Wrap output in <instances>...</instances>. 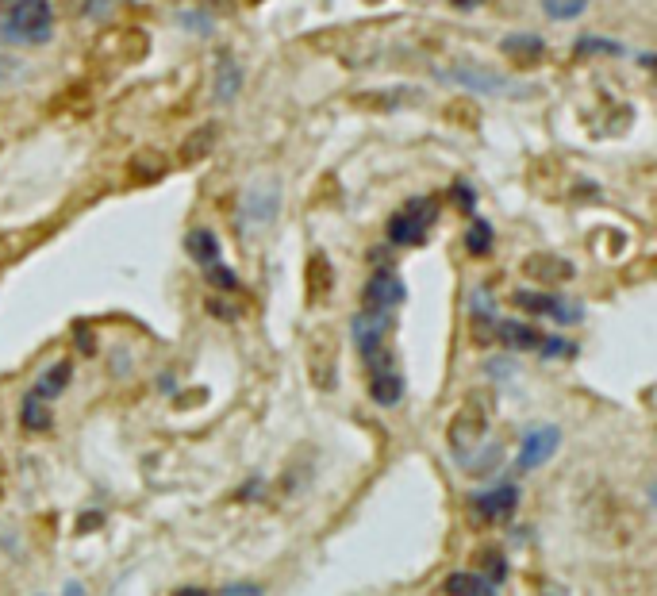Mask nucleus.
I'll return each instance as SVG.
<instances>
[{
  "label": "nucleus",
  "mask_w": 657,
  "mask_h": 596,
  "mask_svg": "<svg viewBox=\"0 0 657 596\" xmlns=\"http://www.w3.org/2000/svg\"><path fill=\"white\" fill-rule=\"evenodd\" d=\"M146 50H150V39H146L143 27H112L100 35L97 47L89 50V66H93V74L112 77L135 62H143Z\"/></svg>",
  "instance_id": "nucleus-1"
},
{
  "label": "nucleus",
  "mask_w": 657,
  "mask_h": 596,
  "mask_svg": "<svg viewBox=\"0 0 657 596\" xmlns=\"http://www.w3.org/2000/svg\"><path fill=\"white\" fill-rule=\"evenodd\" d=\"M4 39L24 43V47H43L54 31V4L50 0H16L4 8Z\"/></svg>",
  "instance_id": "nucleus-2"
},
{
  "label": "nucleus",
  "mask_w": 657,
  "mask_h": 596,
  "mask_svg": "<svg viewBox=\"0 0 657 596\" xmlns=\"http://www.w3.org/2000/svg\"><path fill=\"white\" fill-rule=\"evenodd\" d=\"M488 435V404L485 397H469L450 416V423H446V443H450V454L462 462V466H469V458L477 454V447L485 443Z\"/></svg>",
  "instance_id": "nucleus-3"
},
{
  "label": "nucleus",
  "mask_w": 657,
  "mask_h": 596,
  "mask_svg": "<svg viewBox=\"0 0 657 596\" xmlns=\"http://www.w3.org/2000/svg\"><path fill=\"white\" fill-rule=\"evenodd\" d=\"M435 220H438V200L435 197H412L400 212H392L389 243L392 247H419V243H427V235H431Z\"/></svg>",
  "instance_id": "nucleus-4"
},
{
  "label": "nucleus",
  "mask_w": 657,
  "mask_h": 596,
  "mask_svg": "<svg viewBox=\"0 0 657 596\" xmlns=\"http://www.w3.org/2000/svg\"><path fill=\"white\" fill-rule=\"evenodd\" d=\"M392 327V316L389 312H358L354 320H350V335H354V347H358V354L365 358V366H369V373L381 370V366H389L392 354L385 350V335H389Z\"/></svg>",
  "instance_id": "nucleus-5"
},
{
  "label": "nucleus",
  "mask_w": 657,
  "mask_h": 596,
  "mask_svg": "<svg viewBox=\"0 0 657 596\" xmlns=\"http://www.w3.org/2000/svg\"><path fill=\"white\" fill-rule=\"evenodd\" d=\"M511 304L523 308L527 316H550L554 323H581L584 308L573 304V300H561L554 293H538V289H515L511 293Z\"/></svg>",
  "instance_id": "nucleus-6"
},
{
  "label": "nucleus",
  "mask_w": 657,
  "mask_h": 596,
  "mask_svg": "<svg viewBox=\"0 0 657 596\" xmlns=\"http://www.w3.org/2000/svg\"><path fill=\"white\" fill-rule=\"evenodd\" d=\"M561 447V427L554 423H538L531 427L527 435H523V443H519V454H515V466L527 473V470H538V466H546Z\"/></svg>",
  "instance_id": "nucleus-7"
},
{
  "label": "nucleus",
  "mask_w": 657,
  "mask_h": 596,
  "mask_svg": "<svg viewBox=\"0 0 657 596\" xmlns=\"http://www.w3.org/2000/svg\"><path fill=\"white\" fill-rule=\"evenodd\" d=\"M404 297H408L404 281L392 274V270H377V274L369 277V285H365L362 308L365 312H392V308L404 304Z\"/></svg>",
  "instance_id": "nucleus-8"
},
{
  "label": "nucleus",
  "mask_w": 657,
  "mask_h": 596,
  "mask_svg": "<svg viewBox=\"0 0 657 596\" xmlns=\"http://www.w3.org/2000/svg\"><path fill=\"white\" fill-rule=\"evenodd\" d=\"M469 504H473V512H477L481 520L504 523V520H511L515 508H519V489L504 481V485H492V489H485V493H473Z\"/></svg>",
  "instance_id": "nucleus-9"
},
{
  "label": "nucleus",
  "mask_w": 657,
  "mask_h": 596,
  "mask_svg": "<svg viewBox=\"0 0 657 596\" xmlns=\"http://www.w3.org/2000/svg\"><path fill=\"white\" fill-rule=\"evenodd\" d=\"M277 208H281V193H277V185L269 181L262 193H258V189L246 193L239 224H243V231H250V227H269L273 224V216H277Z\"/></svg>",
  "instance_id": "nucleus-10"
},
{
  "label": "nucleus",
  "mask_w": 657,
  "mask_h": 596,
  "mask_svg": "<svg viewBox=\"0 0 657 596\" xmlns=\"http://www.w3.org/2000/svg\"><path fill=\"white\" fill-rule=\"evenodd\" d=\"M523 274L531 277L535 285L550 289V285H565L577 270H573V262H565L558 254H531V258H523Z\"/></svg>",
  "instance_id": "nucleus-11"
},
{
  "label": "nucleus",
  "mask_w": 657,
  "mask_h": 596,
  "mask_svg": "<svg viewBox=\"0 0 657 596\" xmlns=\"http://www.w3.org/2000/svg\"><path fill=\"white\" fill-rule=\"evenodd\" d=\"M369 400H373L377 408H396V404L404 400V377L396 370V362L369 373Z\"/></svg>",
  "instance_id": "nucleus-12"
},
{
  "label": "nucleus",
  "mask_w": 657,
  "mask_h": 596,
  "mask_svg": "<svg viewBox=\"0 0 657 596\" xmlns=\"http://www.w3.org/2000/svg\"><path fill=\"white\" fill-rule=\"evenodd\" d=\"M496 343H504L511 350H538L542 335L523 320H496Z\"/></svg>",
  "instance_id": "nucleus-13"
},
{
  "label": "nucleus",
  "mask_w": 657,
  "mask_h": 596,
  "mask_svg": "<svg viewBox=\"0 0 657 596\" xmlns=\"http://www.w3.org/2000/svg\"><path fill=\"white\" fill-rule=\"evenodd\" d=\"M446 596H496V585L488 581V577H481V573L473 570H458L446 577Z\"/></svg>",
  "instance_id": "nucleus-14"
},
{
  "label": "nucleus",
  "mask_w": 657,
  "mask_h": 596,
  "mask_svg": "<svg viewBox=\"0 0 657 596\" xmlns=\"http://www.w3.org/2000/svg\"><path fill=\"white\" fill-rule=\"evenodd\" d=\"M500 50L508 54L515 66H535L538 58L546 54V43H542L538 35H508V39L500 43Z\"/></svg>",
  "instance_id": "nucleus-15"
},
{
  "label": "nucleus",
  "mask_w": 657,
  "mask_h": 596,
  "mask_svg": "<svg viewBox=\"0 0 657 596\" xmlns=\"http://www.w3.org/2000/svg\"><path fill=\"white\" fill-rule=\"evenodd\" d=\"M219 143V127L216 124H204L200 131H193L185 143H181V162L185 166H196V162H204Z\"/></svg>",
  "instance_id": "nucleus-16"
},
{
  "label": "nucleus",
  "mask_w": 657,
  "mask_h": 596,
  "mask_svg": "<svg viewBox=\"0 0 657 596\" xmlns=\"http://www.w3.org/2000/svg\"><path fill=\"white\" fill-rule=\"evenodd\" d=\"M70 377H73V362H70V358H62V362H54V366H50V370L43 373V377H39V385H35L31 393L50 404L54 397H62V393H66Z\"/></svg>",
  "instance_id": "nucleus-17"
},
{
  "label": "nucleus",
  "mask_w": 657,
  "mask_h": 596,
  "mask_svg": "<svg viewBox=\"0 0 657 596\" xmlns=\"http://www.w3.org/2000/svg\"><path fill=\"white\" fill-rule=\"evenodd\" d=\"M127 174H131L135 185H154L158 177L166 174V158H162L158 150H139V154L131 158V170H127Z\"/></svg>",
  "instance_id": "nucleus-18"
},
{
  "label": "nucleus",
  "mask_w": 657,
  "mask_h": 596,
  "mask_svg": "<svg viewBox=\"0 0 657 596\" xmlns=\"http://www.w3.org/2000/svg\"><path fill=\"white\" fill-rule=\"evenodd\" d=\"M185 247H189L193 262H200V266H212V262H219V239L208 231V227H196V231H189Z\"/></svg>",
  "instance_id": "nucleus-19"
},
{
  "label": "nucleus",
  "mask_w": 657,
  "mask_h": 596,
  "mask_svg": "<svg viewBox=\"0 0 657 596\" xmlns=\"http://www.w3.org/2000/svg\"><path fill=\"white\" fill-rule=\"evenodd\" d=\"M239 89H243V74H239V66H235L231 58H219V74H216V104H231V100L239 97Z\"/></svg>",
  "instance_id": "nucleus-20"
},
{
  "label": "nucleus",
  "mask_w": 657,
  "mask_h": 596,
  "mask_svg": "<svg viewBox=\"0 0 657 596\" xmlns=\"http://www.w3.org/2000/svg\"><path fill=\"white\" fill-rule=\"evenodd\" d=\"M331 262H327V254H312V262H308V300H323L331 293Z\"/></svg>",
  "instance_id": "nucleus-21"
},
{
  "label": "nucleus",
  "mask_w": 657,
  "mask_h": 596,
  "mask_svg": "<svg viewBox=\"0 0 657 596\" xmlns=\"http://www.w3.org/2000/svg\"><path fill=\"white\" fill-rule=\"evenodd\" d=\"M20 423H24V431H47L50 427L47 400H39L35 393H27L24 404H20Z\"/></svg>",
  "instance_id": "nucleus-22"
},
{
  "label": "nucleus",
  "mask_w": 657,
  "mask_h": 596,
  "mask_svg": "<svg viewBox=\"0 0 657 596\" xmlns=\"http://www.w3.org/2000/svg\"><path fill=\"white\" fill-rule=\"evenodd\" d=\"M492 224H485V220H473L469 224V231H465V250L473 254V258H485L488 250H492Z\"/></svg>",
  "instance_id": "nucleus-23"
},
{
  "label": "nucleus",
  "mask_w": 657,
  "mask_h": 596,
  "mask_svg": "<svg viewBox=\"0 0 657 596\" xmlns=\"http://www.w3.org/2000/svg\"><path fill=\"white\" fill-rule=\"evenodd\" d=\"M450 81L469 85V89H477V93H500V89H508V81H504V77H481V70H477V74H469V70H454Z\"/></svg>",
  "instance_id": "nucleus-24"
},
{
  "label": "nucleus",
  "mask_w": 657,
  "mask_h": 596,
  "mask_svg": "<svg viewBox=\"0 0 657 596\" xmlns=\"http://www.w3.org/2000/svg\"><path fill=\"white\" fill-rule=\"evenodd\" d=\"M588 4H592V0H542V12L561 24V20H577V16H584Z\"/></svg>",
  "instance_id": "nucleus-25"
},
{
  "label": "nucleus",
  "mask_w": 657,
  "mask_h": 596,
  "mask_svg": "<svg viewBox=\"0 0 657 596\" xmlns=\"http://www.w3.org/2000/svg\"><path fill=\"white\" fill-rule=\"evenodd\" d=\"M204 270H208V281H212L216 289H223V293H235V289H239V277H235V270H227V266H219V262L204 266Z\"/></svg>",
  "instance_id": "nucleus-26"
},
{
  "label": "nucleus",
  "mask_w": 657,
  "mask_h": 596,
  "mask_svg": "<svg viewBox=\"0 0 657 596\" xmlns=\"http://www.w3.org/2000/svg\"><path fill=\"white\" fill-rule=\"evenodd\" d=\"M485 566H488V573H481V577H488L492 585H500V581L508 577V562L500 558V550H485Z\"/></svg>",
  "instance_id": "nucleus-27"
},
{
  "label": "nucleus",
  "mask_w": 657,
  "mask_h": 596,
  "mask_svg": "<svg viewBox=\"0 0 657 596\" xmlns=\"http://www.w3.org/2000/svg\"><path fill=\"white\" fill-rule=\"evenodd\" d=\"M581 50L584 54H627V47H619V43H611V39H596V35H584Z\"/></svg>",
  "instance_id": "nucleus-28"
},
{
  "label": "nucleus",
  "mask_w": 657,
  "mask_h": 596,
  "mask_svg": "<svg viewBox=\"0 0 657 596\" xmlns=\"http://www.w3.org/2000/svg\"><path fill=\"white\" fill-rule=\"evenodd\" d=\"M538 350H542V354H546V358H569V354H573V343H565V339H558V335H550V339H546V335H542V343H538Z\"/></svg>",
  "instance_id": "nucleus-29"
},
{
  "label": "nucleus",
  "mask_w": 657,
  "mask_h": 596,
  "mask_svg": "<svg viewBox=\"0 0 657 596\" xmlns=\"http://www.w3.org/2000/svg\"><path fill=\"white\" fill-rule=\"evenodd\" d=\"M20 250H24V243H20L12 231H4V235H0V266H8V262L20 254Z\"/></svg>",
  "instance_id": "nucleus-30"
},
{
  "label": "nucleus",
  "mask_w": 657,
  "mask_h": 596,
  "mask_svg": "<svg viewBox=\"0 0 657 596\" xmlns=\"http://www.w3.org/2000/svg\"><path fill=\"white\" fill-rule=\"evenodd\" d=\"M454 200L462 204L465 212H473V208H477V193H473V189H469L465 181H458V185H454Z\"/></svg>",
  "instance_id": "nucleus-31"
},
{
  "label": "nucleus",
  "mask_w": 657,
  "mask_h": 596,
  "mask_svg": "<svg viewBox=\"0 0 657 596\" xmlns=\"http://www.w3.org/2000/svg\"><path fill=\"white\" fill-rule=\"evenodd\" d=\"M450 4H454V8H462V12H473V8H481L485 0H450Z\"/></svg>",
  "instance_id": "nucleus-32"
},
{
  "label": "nucleus",
  "mask_w": 657,
  "mask_h": 596,
  "mask_svg": "<svg viewBox=\"0 0 657 596\" xmlns=\"http://www.w3.org/2000/svg\"><path fill=\"white\" fill-rule=\"evenodd\" d=\"M223 596H262V589L258 585H250V589H227Z\"/></svg>",
  "instance_id": "nucleus-33"
},
{
  "label": "nucleus",
  "mask_w": 657,
  "mask_h": 596,
  "mask_svg": "<svg viewBox=\"0 0 657 596\" xmlns=\"http://www.w3.org/2000/svg\"><path fill=\"white\" fill-rule=\"evenodd\" d=\"M173 596H212V593H204V589H177Z\"/></svg>",
  "instance_id": "nucleus-34"
},
{
  "label": "nucleus",
  "mask_w": 657,
  "mask_h": 596,
  "mask_svg": "<svg viewBox=\"0 0 657 596\" xmlns=\"http://www.w3.org/2000/svg\"><path fill=\"white\" fill-rule=\"evenodd\" d=\"M66 596H81V589H77V585H73V581H70V589H66Z\"/></svg>",
  "instance_id": "nucleus-35"
},
{
  "label": "nucleus",
  "mask_w": 657,
  "mask_h": 596,
  "mask_svg": "<svg viewBox=\"0 0 657 596\" xmlns=\"http://www.w3.org/2000/svg\"><path fill=\"white\" fill-rule=\"evenodd\" d=\"M8 4H16V0H0V8H8Z\"/></svg>",
  "instance_id": "nucleus-36"
}]
</instances>
